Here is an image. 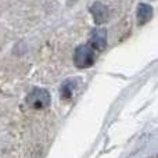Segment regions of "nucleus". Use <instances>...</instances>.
I'll list each match as a JSON object with an SVG mask.
<instances>
[{
    "label": "nucleus",
    "instance_id": "f257e3e1",
    "mask_svg": "<svg viewBox=\"0 0 158 158\" xmlns=\"http://www.w3.org/2000/svg\"><path fill=\"white\" fill-rule=\"evenodd\" d=\"M96 60V52L90 44H82L75 50L74 61L79 68H87L94 64Z\"/></svg>",
    "mask_w": 158,
    "mask_h": 158
},
{
    "label": "nucleus",
    "instance_id": "f03ea898",
    "mask_svg": "<svg viewBox=\"0 0 158 158\" xmlns=\"http://www.w3.org/2000/svg\"><path fill=\"white\" fill-rule=\"evenodd\" d=\"M27 103L33 110H44L50 106V93L46 89H33L28 94Z\"/></svg>",
    "mask_w": 158,
    "mask_h": 158
},
{
    "label": "nucleus",
    "instance_id": "7ed1b4c3",
    "mask_svg": "<svg viewBox=\"0 0 158 158\" xmlns=\"http://www.w3.org/2000/svg\"><path fill=\"white\" fill-rule=\"evenodd\" d=\"M107 44V33L104 29H94L90 33V46L94 50H103Z\"/></svg>",
    "mask_w": 158,
    "mask_h": 158
},
{
    "label": "nucleus",
    "instance_id": "20e7f679",
    "mask_svg": "<svg viewBox=\"0 0 158 158\" xmlns=\"http://www.w3.org/2000/svg\"><path fill=\"white\" fill-rule=\"evenodd\" d=\"M90 11L93 14V18H94L96 24H103V22L107 21L108 18V10L104 4L101 3H94V4L90 7Z\"/></svg>",
    "mask_w": 158,
    "mask_h": 158
},
{
    "label": "nucleus",
    "instance_id": "39448f33",
    "mask_svg": "<svg viewBox=\"0 0 158 158\" xmlns=\"http://www.w3.org/2000/svg\"><path fill=\"white\" fill-rule=\"evenodd\" d=\"M151 14H153V10L148 4H146V3L139 4V8H137V21H139V24H146L151 18Z\"/></svg>",
    "mask_w": 158,
    "mask_h": 158
},
{
    "label": "nucleus",
    "instance_id": "423d86ee",
    "mask_svg": "<svg viewBox=\"0 0 158 158\" xmlns=\"http://www.w3.org/2000/svg\"><path fill=\"white\" fill-rule=\"evenodd\" d=\"M71 85H72V81H67V82H64L63 86H61V94H63L64 98H69L72 96L74 87H72Z\"/></svg>",
    "mask_w": 158,
    "mask_h": 158
}]
</instances>
